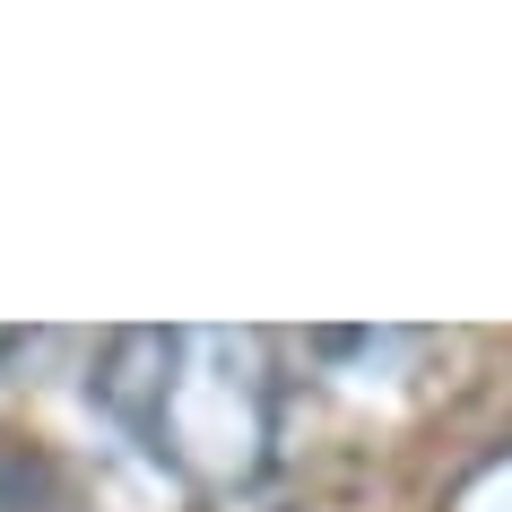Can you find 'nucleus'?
<instances>
[{
	"label": "nucleus",
	"instance_id": "1",
	"mask_svg": "<svg viewBox=\"0 0 512 512\" xmlns=\"http://www.w3.org/2000/svg\"><path fill=\"white\" fill-rule=\"evenodd\" d=\"M96 400L139 452L200 495H235L278 460V356L261 330H113Z\"/></svg>",
	"mask_w": 512,
	"mask_h": 512
},
{
	"label": "nucleus",
	"instance_id": "2",
	"mask_svg": "<svg viewBox=\"0 0 512 512\" xmlns=\"http://www.w3.org/2000/svg\"><path fill=\"white\" fill-rule=\"evenodd\" d=\"M18 348H27V330H0V365H9Z\"/></svg>",
	"mask_w": 512,
	"mask_h": 512
}]
</instances>
